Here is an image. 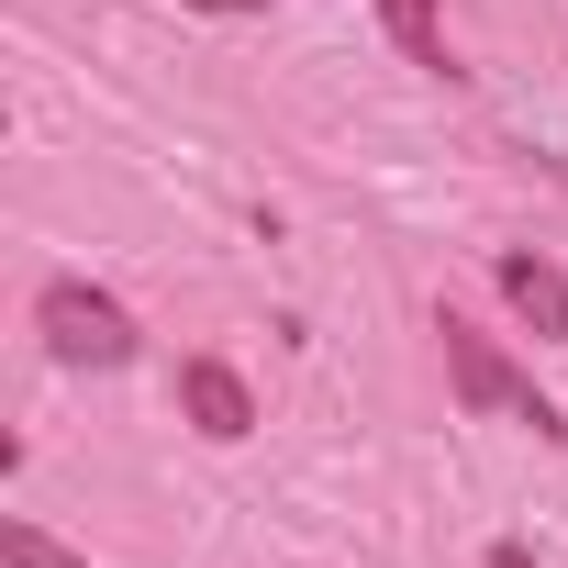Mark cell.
<instances>
[{
    "instance_id": "obj_1",
    "label": "cell",
    "mask_w": 568,
    "mask_h": 568,
    "mask_svg": "<svg viewBox=\"0 0 568 568\" xmlns=\"http://www.w3.org/2000/svg\"><path fill=\"white\" fill-rule=\"evenodd\" d=\"M34 335H45V357H57V368H134V357H145L134 313H123L112 291H90V278H45Z\"/></svg>"
},
{
    "instance_id": "obj_8",
    "label": "cell",
    "mask_w": 568,
    "mask_h": 568,
    "mask_svg": "<svg viewBox=\"0 0 568 568\" xmlns=\"http://www.w3.org/2000/svg\"><path fill=\"white\" fill-rule=\"evenodd\" d=\"M190 12H245V0H190Z\"/></svg>"
},
{
    "instance_id": "obj_5",
    "label": "cell",
    "mask_w": 568,
    "mask_h": 568,
    "mask_svg": "<svg viewBox=\"0 0 568 568\" xmlns=\"http://www.w3.org/2000/svg\"><path fill=\"white\" fill-rule=\"evenodd\" d=\"M379 23H390V45H402L413 68L446 79V12H435V0H379Z\"/></svg>"
},
{
    "instance_id": "obj_3",
    "label": "cell",
    "mask_w": 568,
    "mask_h": 568,
    "mask_svg": "<svg viewBox=\"0 0 568 568\" xmlns=\"http://www.w3.org/2000/svg\"><path fill=\"white\" fill-rule=\"evenodd\" d=\"M179 413H190L212 446H234V435L256 424V402H245V379H234L223 357H179Z\"/></svg>"
},
{
    "instance_id": "obj_6",
    "label": "cell",
    "mask_w": 568,
    "mask_h": 568,
    "mask_svg": "<svg viewBox=\"0 0 568 568\" xmlns=\"http://www.w3.org/2000/svg\"><path fill=\"white\" fill-rule=\"evenodd\" d=\"M0 568H90V557H68L45 524H23V513H12V524H0Z\"/></svg>"
},
{
    "instance_id": "obj_4",
    "label": "cell",
    "mask_w": 568,
    "mask_h": 568,
    "mask_svg": "<svg viewBox=\"0 0 568 568\" xmlns=\"http://www.w3.org/2000/svg\"><path fill=\"white\" fill-rule=\"evenodd\" d=\"M501 302H513L546 346H568V267H557V256H524V245H513V256H501Z\"/></svg>"
},
{
    "instance_id": "obj_7",
    "label": "cell",
    "mask_w": 568,
    "mask_h": 568,
    "mask_svg": "<svg viewBox=\"0 0 568 568\" xmlns=\"http://www.w3.org/2000/svg\"><path fill=\"white\" fill-rule=\"evenodd\" d=\"M479 568H535V546H513V535H501V546H490Z\"/></svg>"
},
{
    "instance_id": "obj_2",
    "label": "cell",
    "mask_w": 568,
    "mask_h": 568,
    "mask_svg": "<svg viewBox=\"0 0 568 568\" xmlns=\"http://www.w3.org/2000/svg\"><path fill=\"white\" fill-rule=\"evenodd\" d=\"M435 335H446V379H457V402H468V413H501V424H535L546 446H568V413H557V402H546V390H535V379H524L479 324H457V313H446Z\"/></svg>"
}]
</instances>
